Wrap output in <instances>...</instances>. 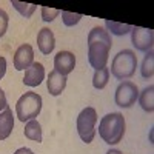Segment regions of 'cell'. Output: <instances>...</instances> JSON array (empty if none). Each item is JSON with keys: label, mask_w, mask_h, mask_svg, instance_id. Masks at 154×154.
Listing matches in <instances>:
<instances>
[{"label": "cell", "mask_w": 154, "mask_h": 154, "mask_svg": "<svg viewBox=\"0 0 154 154\" xmlns=\"http://www.w3.org/2000/svg\"><path fill=\"white\" fill-rule=\"evenodd\" d=\"M14 154H34V152H32L29 148H19Z\"/></svg>", "instance_id": "cell-25"}, {"label": "cell", "mask_w": 154, "mask_h": 154, "mask_svg": "<svg viewBox=\"0 0 154 154\" xmlns=\"http://www.w3.org/2000/svg\"><path fill=\"white\" fill-rule=\"evenodd\" d=\"M5 108H8V102H6V96H5V91L0 88V112H2Z\"/></svg>", "instance_id": "cell-23"}, {"label": "cell", "mask_w": 154, "mask_h": 154, "mask_svg": "<svg viewBox=\"0 0 154 154\" xmlns=\"http://www.w3.org/2000/svg\"><path fill=\"white\" fill-rule=\"evenodd\" d=\"M139 99V89L136 86V83L133 82H122L117 89H116V105L120 108H130L136 103V100Z\"/></svg>", "instance_id": "cell-6"}, {"label": "cell", "mask_w": 154, "mask_h": 154, "mask_svg": "<svg viewBox=\"0 0 154 154\" xmlns=\"http://www.w3.org/2000/svg\"><path fill=\"white\" fill-rule=\"evenodd\" d=\"M82 14H74V12H68V11H62V20L66 26H74L80 22Z\"/></svg>", "instance_id": "cell-20"}, {"label": "cell", "mask_w": 154, "mask_h": 154, "mask_svg": "<svg viewBox=\"0 0 154 154\" xmlns=\"http://www.w3.org/2000/svg\"><path fill=\"white\" fill-rule=\"evenodd\" d=\"M8 22H9L8 14H6L3 9H0V37L5 35V32L8 29Z\"/></svg>", "instance_id": "cell-22"}, {"label": "cell", "mask_w": 154, "mask_h": 154, "mask_svg": "<svg viewBox=\"0 0 154 154\" xmlns=\"http://www.w3.org/2000/svg\"><path fill=\"white\" fill-rule=\"evenodd\" d=\"M137 68V57L131 49H123L114 56L111 63V74L117 80H126L134 75Z\"/></svg>", "instance_id": "cell-3"}, {"label": "cell", "mask_w": 154, "mask_h": 154, "mask_svg": "<svg viewBox=\"0 0 154 154\" xmlns=\"http://www.w3.org/2000/svg\"><path fill=\"white\" fill-rule=\"evenodd\" d=\"M45 79V68L40 62H34L32 65L25 71V77H23V83L26 86H38Z\"/></svg>", "instance_id": "cell-10"}, {"label": "cell", "mask_w": 154, "mask_h": 154, "mask_svg": "<svg viewBox=\"0 0 154 154\" xmlns=\"http://www.w3.org/2000/svg\"><path fill=\"white\" fill-rule=\"evenodd\" d=\"M59 14H60V11L56 9V8L42 6V19H43V22H53Z\"/></svg>", "instance_id": "cell-21"}, {"label": "cell", "mask_w": 154, "mask_h": 154, "mask_svg": "<svg viewBox=\"0 0 154 154\" xmlns=\"http://www.w3.org/2000/svg\"><path fill=\"white\" fill-rule=\"evenodd\" d=\"M105 26H106L108 32H111L114 35H125L128 32H131V29H133L131 25H128V23H117V22H112V20H106Z\"/></svg>", "instance_id": "cell-16"}, {"label": "cell", "mask_w": 154, "mask_h": 154, "mask_svg": "<svg viewBox=\"0 0 154 154\" xmlns=\"http://www.w3.org/2000/svg\"><path fill=\"white\" fill-rule=\"evenodd\" d=\"M125 117L120 112H111L102 117L99 123V136L108 145H117L125 136Z\"/></svg>", "instance_id": "cell-2"}, {"label": "cell", "mask_w": 154, "mask_h": 154, "mask_svg": "<svg viewBox=\"0 0 154 154\" xmlns=\"http://www.w3.org/2000/svg\"><path fill=\"white\" fill-rule=\"evenodd\" d=\"M5 72H6V59L3 56H0V80L3 79Z\"/></svg>", "instance_id": "cell-24"}, {"label": "cell", "mask_w": 154, "mask_h": 154, "mask_svg": "<svg viewBox=\"0 0 154 154\" xmlns=\"http://www.w3.org/2000/svg\"><path fill=\"white\" fill-rule=\"evenodd\" d=\"M131 42L136 46V49H139V51H143V53L152 51L154 32H152V29H146V28H142V26H133Z\"/></svg>", "instance_id": "cell-7"}, {"label": "cell", "mask_w": 154, "mask_h": 154, "mask_svg": "<svg viewBox=\"0 0 154 154\" xmlns=\"http://www.w3.org/2000/svg\"><path fill=\"white\" fill-rule=\"evenodd\" d=\"M25 137H28L29 140H34L37 143L42 142V126L35 119L29 120L25 125Z\"/></svg>", "instance_id": "cell-15"}, {"label": "cell", "mask_w": 154, "mask_h": 154, "mask_svg": "<svg viewBox=\"0 0 154 154\" xmlns=\"http://www.w3.org/2000/svg\"><path fill=\"white\" fill-rule=\"evenodd\" d=\"M11 5L14 6L25 19H29L32 16V12L35 11V5H32V3H23V2H17V0H11Z\"/></svg>", "instance_id": "cell-19"}, {"label": "cell", "mask_w": 154, "mask_h": 154, "mask_svg": "<svg viewBox=\"0 0 154 154\" xmlns=\"http://www.w3.org/2000/svg\"><path fill=\"white\" fill-rule=\"evenodd\" d=\"M108 80H109V69L105 66L102 69H97L93 75V86L96 89H103L106 85H108Z\"/></svg>", "instance_id": "cell-17"}, {"label": "cell", "mask_w": 154, "mask_h": 154, "mask_svg": "<svg viewBox=\"0 0 154 154\" xmlns=\"http://www.w3.org/2000/svg\"><path fill=\"white\" fill-rule=\"evenodd\" d=\"M140 72H142L143 79H151L154 75V53L152 51H148L143 62H142V68H140Z\"/></svg>", "instance_id": "cell-18"}, {"label": "cell", "mask_w": 154, "mask_h": 154, "mask_svg": "<svg viewBox=\"0 0 154 154\" xmlns=\"http://www.w3.org/2000/svg\"><path fill=\"white\" fill-rule=\"evenodd\" d=\"M112 46L109 32L102 28L96 26L88 34V60L96 71L106 66L109 59V49Z\"/></svg>", "instance_id": "cell-1"}, {"label": "cell", "mask_w": 154, "mask_h": 154, "mask_svg": "<svg viewBox=\"0 0 154 154\" xmlns=\"http://www.w3.org/2000/svg\"><path fill=\"white\" fill-rule=\"evenodd\" d=\"M42 111V97L37 93H25L16 103V114L20 122H29L35 119Z\"/></svg>", "instance_id": "cell-4"}, {"label": "cell", "mask_w": 154, "mask_h": 154, "mask_svg": "<svg viewBox=\"0 0 154 154\" xmlns=\"http://www.w3.org/2000/svg\"><path fill=\"white\" fill-rule=\"evenodd\" d=\"M46 86L51 96H60L63 93V89L66 88V75H62L56 69L51 71L46 80Z\"/></svg>", "instance_id": "cell-12"}, {"label": "cell", "mask_w": 154, "mask_h": 154, "mask_svg": "<svg viewBox=\"0 0 154 154\" xmlns=\"http://www.w3.org/2000/svg\"><path fill=\"white\" fill-rule=\"evenodd\" d=\"M54 68L62 75H68L75 68V56L71 51H60L54 57Z\"/></svg>", "instance_id": "cell-9"}, {"label": "cell", "mask_w": 154, "mask_h": 154, "mask_svg": "<svg viewBox=\"0 0 154 154\" xmlns=\"http://www.w3.org/2000/svg\"><path fill=\"white\" fill-rule=\"evenodd\" d=\"M37 46L40 49L42 54H51L53 49L56 46V38H54V34L49 28H42L37 34Z\"/></svg>", "instance_id": "cell-11"}, {"label": "cell", "mask_w": 154, "mask_h": 154, "mask_svg": "<svg viewBox=\"0 0 154 154\" xmlns=\"http://www.w3.org/2000/svg\"><path fill=\"white\" fill-rule=\"evenodd\" d=\"M12 128H14V116L8 106L0 112V140L8 139L12 133Z\"/></svg>", "instance_id": "cell-13"}, {"label": "cell", "mask_w": 154, "mask_h": 154, "mask_svg": "<svg viewBox=\"0 0 154 154\" xmlns=\"http://www.w3.org/2000/svg\"><path fill=\"white\" fill-rule=\"evenodd\" d=\"M139 103L143 111L152 112L154 111V86H146L142 93H139Z\"/></svg>", "instance_id": "cell-14"}, {"label": "cell", "mask_w": 154, "mask_h": 154, "mask_svg": "<svg viewBox=\"0 0 154 154\" xmlns=\"http://www.w3.org/2000/svg\"><path fill=\"white\" fill-rule=\"evenodd\" d=\"M96 123H97V112L94 108L88 106L80 111L77 117V133L85 143H91L96 136Z\"/></svg>", "instance_id": "cell-5"}, {"label": "cell", "mask_w": 154, "mask_h": 154, "mask_svg": "<svg viewBox=\"0 0 154 154\" xmlns=\"http://www.w3.org/2000/svg\"><path fill=\"white\" fill-rule=\"evenodd\" d=\"M106 154H122V151H119V149H109Z\"/></svg>", "instance_id": "cell-26"}, {"label": "cell", "mask_w": 154, "mask_h": 154, "mask_svg": "<svg viewBox=\"0 0 154 154\" xmlns=\"http://www.w3.org/2000/svg\"><path fill=\"white\" fill-rule=\"evenodd\" d=\"M34 63V49L29 43H23L17 48L14 54V68L17 71L28 69Z\"/></svg>", "instance_id": "cell-8"}]
</instances>
